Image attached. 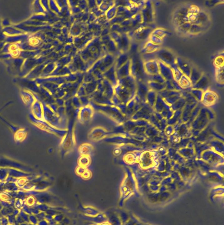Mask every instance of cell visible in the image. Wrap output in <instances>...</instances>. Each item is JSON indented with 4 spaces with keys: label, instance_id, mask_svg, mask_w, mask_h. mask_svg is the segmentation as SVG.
<instances>
[{
    "label": "cell",
    "instance_id": "obj_1",
    "mask_svg": "<svg viewBox=\"0 0 224 225\" xmlns=\"http://www.w3.org/2000/svg\"><path fill=\"white\" fill-rule=\"evenodd\" d=\"M156 28V26L153 23H142L136 26L134 36L136 39L140 41H144L149 39L153 31Z\"/></svg>",
    "mask_w": 224,
    "mask_h": 225
},
{
    "label": "cell",
    "instance_id": "obj_2",
    "mask_svg": "<svg viewBox=\"0 0 224 225\" xmlns=\"http://www.w3.org/2000/svg\"><path fill=\"white\" fill-rule=\"evenodd\" d=\"M158 60L160 61L170 67L176 63L177 57L169 50L160 48L155 52Z\"/></svg>",
    "mask_w": 224,
    "mask_h": 225
},
{
    "label": "cell",
    "instance_id": "obj_3",
    "mask_svg": "<svg viewBox=\"0 0 224 225\" xmlns=\"http://www.w3.org/2000/svg\"><path fill=\"white\" fill-rule=\"evenodd\" d=\"M189 6H183L176 10L172 17V22L176 27L186 22L188 19Z\"/></svg>",
    "mask_w": 224,
    "mask_h": 225
},
{
    "label": "cell",
    "instance_id": "obj_4",
    "mask_svg": "<svg viewBox=\"0 0 224 225\" xmlns=\"http://www.w3.org/2000/svg\"><path fill=\"white\" fill-rule=\"evenodd\" d=\"M1 120L4 121L8 126L12 130L13 133L14 138L15 142L17 143H21L24 142L28 136V132L25 128L22 127H16L10 123L7 122L6 120L1 118Z\"/></svg>",
    "mask_w": 224,
    "mask_h": 225
},
{
    "label": "cell",
    "instance_id": "obj_5",
    "mask_svg": "<svg viewBox=\"0 0 224 225\" xmlns=\"http://www.w3.org/2000/svg\"><path fill=\"white\" fill-rule=\"evenodd\" d=\"M142 17V23L152 24L154 21L153 8L152 2L150 1H145L144 6L140 11Z\"/></svg>",
    "mask_w": 224,
    "mask_h": 225
},
{
    "label": "cell",
    "instance_id": "obj_6",
    "mask_svg": "<svg viewBox=\"0 0 224 225\" xmlns=\"http://www.w3.org/2000/svg\"><path fill=\"white\" fill-rule=\"evenodd\" d=\"M145 72L147 75H153L159 73L158 60L149 61L144 63Z\"/></svg>",
    "mask_w": 224,
    "mask_h": 225
},
{
    "label": "cell",
    "instance_id": "obj_7",
    "mask_svg": "<svg viewBox=\"0 0 224 225\" xmlns=\"http://www.w3.org/2000/svg\"><path fill=\"white\" fill-rule=\"evenodd\" d=\"M159 68V74L165 81H171L174 79L173 72L169 66L165 64L160 61L158 60Z\"/></svg>",
    "mask_w": 224,
    "mask_h": 225
},
{
    "label": "cell",
    "instance_id": "obj_8",
    "mask_svg": "<svg viewBox=\"0 0 224 225\" xmlns=\"http://www.w3.org/2000/svg\"><path fill=\"white\" fill-rule=\"evenodd\" d=\"M176 64L183 74L189 78L192 69L190 64L187 62L180 57H177Z\"/></svg>",
    "mask_w": 224,
    "mask_h": 225
},
{
    "label": "cell",
    "instance_id": "obj_9",
    "mask_svg": "<svg viewBox=\"0 0 224 225\" xmlns=\"http://www.w3.org/2000/svg\"><path fill=\"white\" fill-rule=\"evenodd\" d=\"M0 167H12L17 168L21 170L26 171L27 167L12 161L11 160H8L5 158H0Z\"/></svg>",
    "mask_w": 224,
    "mask_h": 225
},
{
    "label": "cell",
    "instance_id": "obj_10",
    "mask_svg": "<svg viewBox=\"0 0 224 225\" xmlns=\"http://www.w3.org/2000/svg\"><path fill=\"white\" fill-rule=\"evenodd\" d=\"M209 85V80L208 77L203 74L199 80L192 86V88L200 89L205 92L207 90Z\"/></svg>",
    "mask_w": 224,
    "mask_h": 225
},
{
    "label": "cell",
    "instance_id": "obj_11",
    "mask_svg": "<svg viewBox=\"0 0 224 225\" xmlns=\"http://www.w3.org/2000/svg\"><path fill=\"white\" fill-rule=\"evenodd\" d=\"M160 45H157L148 41L141 51L142 54L155 53L160 49Z\"/></svg>",
    "mask_w": 224,
    "mask_h": 225
},
{
    "label": "cell",
    "instance_id": "obj_12",
    "mask_svg": "<svg viewBox=\"0 0 224 225\" xmlns=\"http://www.w3.org/2000/svg\"><path fill=\"white\" fill-rule=\"evenodd\" d=\"M209 19L208 14L203 11L200 12L196 15V18L194 24L203 26L207 23Z\"/></svg>",
    "mask_w": 224,
    "mask_h": 225
},
{
    "label": "cell",
    "instance_id": "obj_13",
    "mask_svg": "<svg viewBox=\"0 0 224 225\" xmlns=\"http://www.w3.org/2000/svg\"><path fill=\"white\" fill-rule=\"evenodd\" d=\"M203 74L198 69L195 67H192L189 78L192 83V86L199 80Z\"/></svg>",
    "mask_w": 224,
    "mask_h": 225
},
{
    "label": "cell",
    "instance_id": "obj_14",
    "mask_svg": "<svg viewBox=\"0 0 224 225\" xmlns=\"http://www.w3.org/2000/svg\"><path fill=\"white\" fill-rule=\"evenodd\" d=\"M217 95L212 91L207 90L203 93L202 100L205 103H211L215 102L217 99Z\"/></svg>",
    "mask_w": 224,
    "mask_h": 225
},
{
    "label": "cell",
    "instance_id": "obj_15",
    "mask_svg": "<svg viewBox=\"0 0 224 225\" xmlns=\"http://www.w3.org/2000/svg\"><path fill=\"white\" fill-rule=\"evenodd\" d=\"M178 84L183 89H188L192 88V85L189 78L183 75L179 81Z\"/></svg>",
    "mask_w": 224,
    "mask_h": 225
},
{
    "label": "cell",
    "instance_id": "obj_16",
    "mask_svg": "<svg viewBox=\"0 0 224 225\" xmlns=\"http://www.w3.org/2000/svg\"><path fill=\"white\" fill-rule=\"evenodd\" d=\"M147 84L148 87L151 88V90L156 92H160L165 89V84H161L150 81L147 82Z\"/></svg>",
    "mask_w": 224,
    "mask_h": 225
},
{
    "label": "cell",
    "instance_id": "obj_17",
    "mask_svg": "<svg viewBox=\"0 0 224 225\" xmlns=\"http://www.w3.org/2000/svg\"><path fill=\"white\" fill-rule=\"evenodd\" d=\"M224 66L220 67L215 68V79L218 83L220 84H224Z\"/></svg>",
    "mask_w": 224,
    "mask_h": 225
},
{
    "label": "cell",
    "instance_id": "obj_18",
    "mask_svg": "<svg viewBox=\"0 0 224 225\" xmlns=\"http://www.w3.org/2000/svg\"><path fill=\"white\" fill-rule=\"evenodd\" d=\"M170 34V32L162 28H156L151 33V34L155 35L162 39Z\"/></svg>",
    "mask_w": 224,
    "mask_h": 225
},
{
    "label": "cell",
    "instance_id": "obj_19",
    "mask_svg": "<svg viewBox=\"0 0 224 225\" xmlns=\"http://www.w3.org/2000/svg\"><path fill=\"white\" fill-rule=\"evenodd\" d=\"M192 24L189 22H186L181 25L176 27L177 31L182 34H187L189 33Z\"/></svg>",
    "mask_w": 224,
    "mask_h": 225
},
{
    "label": "cell",
    "instance_id": "obj_20",
    "mask_svg": "<svg viewBox=\"0 0 224 225\" xmlns=\"http://www.w3.org/2000/svg\"><path fill=\"white\" fill-rule=\"evenodd\" d=\"M32 115L37 119H41L42 117V110L39 103L36 102L32 107Z\"/></svg>",
    "mask_w": 224,
    "mask_h": 225
},
{
    "label": "cell",
    "instance_id": "obj_21",
    "mask_svg": "<svg viewBox=\"0 0 224 225\" xmlns=\"http://www.w3.org/2000/svg\"><path fill=\"white\" fill-rule=\"evenodd\" d=\"M170 67L171 68L172 70V72H173L174 79L177 82H178L179 80L181 79L182 76L184 74H183V72L179 69V68L177 66L176 63L172 65Z\"/></svg>",
    "mask_w": 224,
    "mask_h": 225
},
{
    "label": "cell",
    "instance_id": "obj_22",
    "mask_svg": "<svg viewBox=\"0 0 224 225\" xmlns=\"http://www.w3.org/2000/svg\"><path fill=\"white\" fill-rule=\"evenodd\" d=\"M20 189L17 186L15 183H5L4 185V191L17 192Z\"/></svg>",
    "mask_w": 224,
    "mask_h": 225
},
{
    "label": "cell",
    "instance_id": "obj_23",
    "mask_svg": "<svg viewBox=\"0 0 224 225\" xmlns=\"http://www.w3.org/2000/svg\"><path fill=\"white\" fill-rule=\"evenodd\" d=\"M203 28L204 27L203 26L193 24L190 27L189 33L192 35L199 34L203 31Z\"/></svg>",
    "mask_w": 224,
    "mask_h": 225
},
{
    "label": "cell",
    "instance_id": "obj_24",
    "mask_svg": "<svg viewBox=\"0 0 224 225\" xmlns=\"http://www.w3.org/2000/svg\"><path fill=\"white\" fill-rule=\"evenodd\" d=\"M15 199V198H12L6 191L0 193V201L8 202L14 206Z\"/></svg>",
    "mask_w": 224,
    "mask_h": 225
},
{
    "label": "cell",
    "instance_id": "obj_25",
    "mask_svg": "<svg viewBox=\"0 0 224 225\" xmlns=\"http://www.w3.org/2000/svg\"><path fill=\"white\" fill-rule=\"evenodd\" d=\"M147 76L149 78V81H154V82H158V83H161V84H165L166 81L163 78V77L159 73L153 75H151V76L147 75Z\"/></svg>",
    "mask_w": 224,
    "mask_h": 225
},
{
    "label": "cell",
    "instance_id": "obj_26",
    "mask_svg": "<svg viewBox=\"0 0 224 225\" xmlns=\"http://www.w3.org/2000/svg\"><path fill=\"white\" fill-rule=\"evenodd\" d=\"M25 203L29 207L32 208L37 203L36 198L33 196H27L25 200Z\"/></svg>",
    "mask_w": 224,
    "mask_h": 225
},
{
    "label": "cell",
    "instance_id": "obj_27",
    "mask_svg": "<svg viewBox=\"0 0 224 225\" xmlns=\"http://www.w3.org/2000/svg\"><path fill=\"white\" fill-rule=\"evenodd\" d=\"M224 55H219L215 57L214 61V65L215 67H220L224 66Z\"/></svg>",
    "mask_w": 224,
    "mask_h": 225
},
{
    "label": "cell",
    "instance_id": "obj_28",
    "mask_svg": "<svg viewBox=\"0 0 224 225\" xmlns=\"http://www.w3.org/2000/svg\"><path fill=\"white\" fill-rule=\"evenodd\" d=\"M142 23V17L140 12L136 14L133 17V20L131 21L132 24L134 26H138Z\"/></svg>",
    "mask_w": 224,
    "mask_h": 225
},
{
    "label": "cell",
    "instance_id": "obj_29",
    "mask_svg": "<svg viewBox=\"0 0 224 225\" xmlns=\"http://www.w3.org/2000/svg\"><path fill=\"white\" fill-rule=\"evenodd\" d=\"M157 60L155 53H145L142 54V60L145 63L149 61Z\"/></svg>",
    "mask_w": 224,
    "mask_h": 225
},
{
    "label": "cell",
    "instance_id": "obj_30",
    "mask_svg": "<svg viewBox=\"0 0 224 225\" xmlns=\"http://www.w3.org/2000/svg\"><path fill=\"white\" fill-rule=\"evenodd\" d=\"M29 176L20 178L17 179V181L15 182V183H16L17 186L20 189H22L25 185L28 182Z\"/></svg>",
    "mask_w": 224,
    "mask_h": 225
},
{
    "label": "cell",
    "instance_id": "obj_31",
    "mask_svg": "<svg viewBox=\"0 0 224 225\" xmlns=\"http://www.w3.org/2000/svg\"><path fill=\"white\" fill-rule=\"evenodd\" d=\"M191 92L192 95L198 99H202L204 92L200 89L192 88L191 90Z\"/></svg>",
    "mask_w": 224,
    "mask_h": 225
},
{
    "label": "cell",
    "instance_id": "obj_32",
    "mask_svg": "<svg viewBox=\"0 0 224 225\" xmlns=\"http://www.w3.org/2000/svg\"><path fill=\"white\" fill-rule=\"evenodd\" d=\"M149 41L157 45H160V44L163 43V39L151 34L149 37Z\"/></svg>",
    "mask_w": 224,
    "mask_h": 225
},
{
    "label": "cell",
    "instance_id": "obj_33",
    "mask_svg": "<svg viewBox=\"0 0 224 225\" xmlns=\"http://www.w3.org/2000/svg\"><path fill=\"white\" fill-rule=\"evenodd\" d=\"M14 207H10L8 208H3L1 211V214L3 216H7L8 215L12 214L13 212L15 209Z\"/></svg>",
    "mask_w": 224,
    "mask_h": 225
},
{
    "label": "cell",
    "instance_id": "obj_34",
    "mask_svg": "<svg viewBox=\"0 0 224 225\" xmlns=\"http://www.w3.org/2000/svg\"><path fill=\"white\" fill-rule=\"evenodd\" d=\"M200 11L197 6L194 5H189L188 13L189 14L197 15Z\"/></svg>",
    "mask_w": 224,
    "mask_h": 225
},
{
    "label": "cell",
    "instance_id": "obj_35",
    "mask_svg": "<svg viewBox=\"0 0 224 225\" xmlns=\"http://www.w3.org/2000/svg\"><path fill=\"white\" fill-rule=\"evenodd\" d=\"M25 204V203L24 201L20 199L16 198L14 203V208L20 210L23 208Z\"/></svg>",
    "mask_w": 224,
    "mask_h": 225
},
{
    "label": "cell",
    "instance_id": "obj_36",
    "mask_svg": "<svg viewBox=\"0 0 224 225\" xmlns=\"http://www.w3.org/2000/svg\"><path fill=\"white\" fill-rule=\"evenodd\" d=\"M33 207L38 209L40 212H46L48 210V207L44 203H37Z\"/></svg>",
    "mask_w": 224,
    "mask_h": 225
},
{
    "label": "cell",
    "instance_id": "obj_37",
    "mask_svg": "<svg viewBox=\"0 0 224 225\" xmlns=\"http://www.w3.org/2000/svg\"><path fill=\"white\" fill-rule=\"evenodd\" d=\"M26 197H27V196H26V194L25 191H24L21 189L17 192L16 198L20 199L25 201Z\"/></svg>",
    "mask_w": 224,
    "mask_h": 225
},
{
    "label": "cell",
    "instance_id": "obj_38",
    "mask_svg": "<svg viewBox=\"0 0 224 225\" xmlns=\"http://www.w3.org/2000/svg\"><path fill=\"white\" fill-rule=\"evenodd\" d=\"M29 219L30 223L32 225H37L39 222L36 215L32 214L29 215Z\"/></svg>",
    "mask_w": 224,
    "mask_h": 225
},
{
    "label": "cell",
    "instance_id": "obj_39",
    "mask_svg": "<svg viewBox=\"0 0 224 225\" xmlns=\"http://www.w3.org/2000/svg\"><path fill=\"white\" fill-rule=\"evenodd\" d=\"M20 216H21L22 218H23L24 220V221L25 222H26V223H29V215L27 214L24 211L21 209L20 210L19 213Z\"/></svg>",
    "mask_w": 224,
    "mask_h": 225
},
{
    "label": "cell",
    "instance_id": "obj_40",
    "mask_svg": "<svg viewBox=\"0 0 224 225\" xmlns=\"http://www.w3.org/2000/svg\"><path fill=\"white\" fill-rule=\"evenodd\" d=\"M24 103L26 105H27L28 106H30L32 104V103H33V100H32V99L30 96L25 95H24Z\"/></svg>",
    "mask_w": 224,
    "mask_h": 225
},
{
    "label": "cell",
    "instance_id": "obj_41",
    "mask_svg": "<svg viewBox=\"0 0 224 225\" xmlns=\"http://www.w3.org/2000/svg\"><path fill=\"white\" fill-rule=\"evenodd\" d=\"M171 81V84H172V85H173V87H174L175 90L177 91H180L181 90H183L181 87L179 85L178 82L176 81L175 80L173 79Z\"/></svg>",
    "mask_w": 224,
    "mask_h": 225
},
{
    "label": "cell",
    "instance_id": "obj_42",
    "mask_svg": "<svg viewBox=\"0 0 224 225\" xmlns=\"http://www.w3.org/2000/svg\"><path fill=\"white\" fill-rule=\"evenodd\" d=\"M6 217L7 218L8 220L9 224L13 225V224H14L16 222V217L14 215H13L12 214L8 215L7 216H6Z\"/></svg>",
    "mask_w": 224,
    "mask_h": 225
},
{
    "label": "cell",
    "instance_id": "obj_43",
    "mask_svg": "<svg viewBox=\"0 0 224 225\" xmlns=\"http://www.w3.org/2000/svg\"><path fill=\"white\" fill-rule=\"evenodd\" d=\"M165 89L169 91H172V90H175L172 84H171V81H166L165 83Z\"/></svg>",
    "mask_w": 224,
    "mask_h": 225
},
{
    "label": "cell",
    "instance_id": "obj_44",
    "mask_svg": "<svg viewBox=\"0 0 224 225\" xmlns=\"http://www.w3.org/2000/svg\"><path fill=\"white\" fill-rule=\"evenodd\" d=\"M45 215H46V213L44 212H40L39 213L36 215V216L37 217V219H38L39 221L44 219H45Z\"/></svg>",
    "mask_w": 224,
    "mask_h": 225
},
{
    "label": "cell",
    "instance_id": "obj_45",
    "mask_svg": "<svg viewBox=\"0 0 224 225\" xmlns=\"http://www.w3.org/2000/svg\"><path fill=\"white\" fill-rule=\"evenodd\" d=\"M22 210H23V211H24L27 214L29 215L32 214L31 212L30 208L29 207H28V206H27L26 204L24 205Z\"/></svg>",
    "mask_w": 224,
    "mask_h": 225
},
{
    "label": "cell",
    "instance_id": "obj_46",
    "mask_svg": "<svg viewBox=\"0 0 224 225\" xmlns=\"http://www.w3.org/2000/svg\"><path fill=\"white\" fill-rule=\"evenodd\" d=\"M0 223H1V225H7L9 224L7 218L6 216H2L0 219Z\"/></svg>",
    "mask_w": 224,
    "mask_h": 225
},
{
    "label": "cell",
    "instance_id": "obj_47",
    "mask_svg": "<svg viewBox=\"0 0 224 225\" xmlns=\"http://www.w3.org/2000/svg\"><path fill=\"white\" fill-rule=\"evenodd\" d=\"M1 205H2L3 208H8L10 207H14V205L11 204L10 203L8 202L1 201Z\"/></svg>",
    "mask_w": 224,
    "mask_h": 225
},
{
    "label": "cell",
    "instance_id": "obj_48",
    "mask_svg": "<svg viewBox=\"0 0 224 225\" xmlns=\"http://www.w3.org/2000/svg\"><path fill=\"white\" fill-rule=\"evenodd\" d=\"M30 210L32 214L35 215H37L40 212V211H39L38 209L34 207L31 208Z\"/></svg>",
    "mask_w": 224,
    "mask_h": 225
},
{
    "label": "cell",
    "instance_id": "obj_49",
    "mask_svg": "<svg viewBox=\"0 0 224 225\" xmlns=\"http://www.w3.org/2000/svg\"><path fill=\"white\" fill-rule=\"evenodd\" d=\"M16 221L18 222L19 224H20L25 222L24 221L23 219V218L20 216L19 215H18L16 216Z\"/></svg>",
    "mask_w": 224,
    "mask_h": 225
},
{
    "label": "cell",
    "instance_id": "obj_50",
    "mask_svg": "<svg viewBox=\"0 0 224 225\" xmlns=\"http://www.w3.org/2000/svg\"><path fill=\"white\" fill-rule=\"evenodd\" d=\"M37 225H48V223L46 220L43 219L39 221Z\"/></svg>",
    "mask_w": 224,
    "mask_h": 225
},
{
    "label": "cell",
    "instance_id": "obj_51",
    "mask_svg": "<svg viewBox=\"0 0 224 225\" xmlns=\"http://www.w3.org/2000/svg\"><path fill=\"white\" fill-rule=\"evenodd\" d=\"M19 212L20 210L16 209V208H15L13 212L12 215L16 217V216H17L19 214Z\"/></svg>",
    "mask_w": 224,
    "mask_h": 225
},
{
    "label": "cell",
    "instance_id": "obj_52",
    "mask_svg": "<svg viewBox=\"0 0 224 225\" xmlns=\"http://www.w3.org/2000/svg\"><path fill=\"white\" fill-rule=\"evenodd\" d=\"M3 208V207H2V205L1 204V201H0V211H1Z\"/></svg>",
    "mask_w": 224,
    "mask_h": 225
},
{
    "label": "cell",
    "instance_id": "obj_53",
    "mask_svg": "<svg viewBox=\"0 0 224 225\" xmlns=\"http://www.w3.org/2000/svg\"><path fill=\"white\" fill-rule=\"evenodd\" d=\"M28 225V223L26 222H24V223H22V224H19V225Z\"/></svg>",
    "mask_w": 224,
    "mask_h": 225
},
{
    "label": "cell",
    "instance_id": "obj_54",
    "mask_svg": "<svg viewBox=\"0 0 224 225\" xmlns=\"http://www.w3.org/2000/svg\"><path fill=\"white\" fill-rule=\"evenodd\" d=\"M12 225H19V223H18V222H16H16H15L14 224H13Z\"/></svg>",
    "mask_w": 224,
    "mask_h": 225
},
{
    "label": "cell",
    "instance_id": "obj_55",
    "mask_svg": "<svg viewBox=\"0 0 224 225\" xmlns=\"http://www.w3.org/2000/svg\"><path fill=\"white\" fill-rule=\"evenodd\" d=\"M2 216H2V214H1V211H0V219H1Z\"/></svg>",
    "mask_w": 224,
    "mask_h": 225
},
{
    "label": "cell",
    "instance_id": "obj_56",
    "mask_svg": "<svg viewBox=\"0 0 224 225\" xmlns=\"http://www.w3.org/2000/svg\"><path fill=\"white\" fill-rule=\"evenodd\" d=\"M31 225V224H30V223H28V225Z\"/></svg>",
    "mask_w": 224,
    "mask_h": 225
},
{
    "label": "cell",
    "instance_id": "obj_57",
    "mask_svg": "<svg viewBox=\"0 0 224 225\" xmlns=\"http://www.w3.org/2000/svg\"><path fill=\"white\" fill-rule=\"evenodd\" d=\"M7 225H11V224H8Z\"/></svg>",
    "mask_w": 224,
    "mask_h": 225
},
{
    "label": "cell",
    "instance_id": "obj_58",
    "mask_svg": "<svg viewBox=\"0 0 224 225\" xmlns=\"http://www.w3.org/2000/svg\"><path fill=\"white\" fill-rule=\"evenodd\" d=\"M2 110V109H1V110H0V112H1V110Z\"/></svg>",
    "mask_w": 224,
    "mask_h": 225
},
{
    "label": "cell",
    "instance_id": "obj_59",
    "mask_svg": "<svg viewBox=\"0 0 224 225\" xmlns=\"http://www.w3.org/2000/svg\"><path fill=\"white\" fill-rule=\"evenodd\" d=\"M0 225H1V223H0Z\"/></svg>",
    "mask_w": 224,
    "mask_h": 225
},
{
    "label": "cell",
    "instance_id": "obj_60",
    "mask_svg": "<svg viewBox=\"0 0 224 225\" xmlns=\"http://www.w3.org/2000/svg\"><path fill=\"white\" fill-rule=\"evenodd\" d=\"M32 225H32V224H31Z\"/></svg>",
    "mask_w": 224,
    "mask_h": 225
}]
</instances>
